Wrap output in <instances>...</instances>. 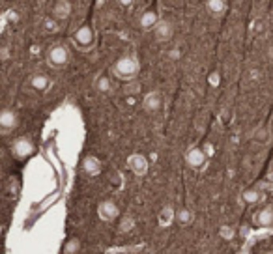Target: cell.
Segmentation results:
<instances>
[{
  "mask_svg": "<svg viewBox=\"0 0 273 254\" xmlns=\"http://www.w3.org/2000/svg\"><path fill=\"white\" fill-rule=\"evenodd\" d=\"M113 71L114 75L122 80H133L140 71V64L135 56H122L116 60Z\"/></svg>",
  "mask_w": 273,
  "mask_h": 254,
  "instance_id": "1",
  "label": "cell"
},
{
  "mask_svg": "<svg viewBox=\"0 0 273 254\" xmlns=\"http://www.w3.org/2000/svg\"><path fill=\"white\" fill-rule=\"evenodd\" d=\"M47 62H49V66L55 67V69H60V67H66L69 62V51L66 45L62 43H55L51 49H49V53H47Z\"/></svg>",
  "mask_w": 273,
  "mask_h": 254,
  "instance_id": "2",
  "label": "cell"
},
{
  "mask_svg": "<svg viewBox=\"0 0 273 254\" xmlns=\"http://www.w3.org/2000/svg\"><path fill=\"white\" fill-rule=\"evenodd\" d=\"M118 215H120V208L116 206V202H113V200H101L98 204V217L101 221L113 222L118 219Z\"/></svg>",
  "mask_w": 273,
  "mask_h": 254,
  "instance_id": "3",
  "label": "cell"
},
{
  "mask_svg": "<svg viewBox=\"0 0 273 254\" xmlns=\"http://www.w3.org/2000/svg\"><path fill=\"white\" fill-rule=\"evenodd\" d=\"M206 161H208V154L204 152V148H191L185 154V163L193 170H202L206 166Z\"/></svg>",
  "mask_w": 273,
  "mask_h": 254,
  "instance_id": "4",
  "label": "cell"
},
{
  "mask_svg": "<svg viewBox=\"0 0 273 254\" xmlns=\"http://www.w3.org/2000/svg\"><path fill=\"white\" fill-rule=\"evenodd\" d=\"M127 166L136 176H144L148 172V159L142 154H133L127 157Z\"/></svg>",
  "mask_w": 273,
  "mask_h": 254,
  "instance_id": "5",
  "label": "cell"
},
{
  "mask_svg": "<svg viewBox=\"0 0 273 254\" xmlns=\"http://www.w3.org/2000/svg\"><path fill=\"white\" fill-rule=\"evenodd\" d=\"M73 39H75V43L79 45L80 49H88L94 43V30H92L88 24H84V26H80L79 30L75 32Z\"/></svg>",
  "mask_w": 273,
  "mask_h": 254,
  "instance_id": "6",
  "label": "cell"
},
{
  "mask_svg": "<svg viewBox=\"0 0 273 254\" xmlns=\"http://www.w3.org/2000/svg\"><path fill=\"white\" fill-rule=\"evenodd\" d=\"M12 152L15 157H28V155L34 152V144H32L30 138L21 137V138H17V140L12 144Z\"/></svg>",
  "mask_w": 273,
  "mask_h": 254,
  "instance_id": "7",
  "label": "cell"
},
{
  "mask_svg": "<svg viewBox=\"0 0 273 254\" xmlns=\"http://www.w3.org/2000/svg\"><path fill=\"white\" fill-rule=\"evenodd\" d=\"M19 123V118H17V112L12 111V109H4L0 112V127H2V133H10L12 129L17 127Z\"/></svg>",
  "mask_w": 273,
  "mask_h": 254,
  "instance_id": "8",
  "label": "cell"
},
{
  "mask_svg": "<svg viewBox=\"0 0 273 254\" xmlns=\"http://www.w3.org/2000/svg\"><path fill=\"white\" fill-rule=\"evenodd\" d=\"M161 94L157 90H152L148 92L146 96H144V99H142V107H144V111L148 112V114H154V112H157L161 109Z\"/></svg>",
  "mask_w": 273,
  "mask_h": 254,
  "instance_id": "9",
  "label": "cell"
},
{
  "mask_svg": "<svg viewBox=\"0 0 273 254\" xmlns=\"http://www.w3.org/2000/svg\"><path fill=\"white\" fill-rule=\"evenodd\" d=\"M154 34H156V39L157 41L165 43V41H169L172 36H174V26L169 21H159L156 24V28H154Z\"/></svg>",
  "mask_w": 273,
  "mask_h": 254,
  "instance_id": "10",
  "label": "cell"
},
{
  "mask_svg": "<svg viewBox=\"0 0 273 254\" xmlns=\"http://www.w3.org/2000/svg\"><path fill=\"white\" fill-rule=\"evenodd\" d=\"M30 86L36 90V92H47L51 88V78L45 73H34L30 77Z\"/></svg>",
  "mask_w": 273,
  "mask_h": 254,
  "instance_id": "11",
  "label": "cell"
},
{
  "mask_svg": "<svg viewBox=\"0 0 273 254\" xmlns=\"http://www.w3.org/2000/svg\"><path fill=\"white\" fill-rule=\"evenodd\" d=\"M206 11L214 17H221L227 13V0H206Z\"/></svg>",
  "mask_w": 273,
  "mask_h": 254,
  "instance_id": "12",
  "label": "cell"
},
{
  "mask_svg": "<svg viewBox=\"0 0 273 254\" xmlns=\"http://www.w3.org/2000/svg\"><path fill=\"white\" fill-rule=\"evenodd\" d=\"M262 198H264V195H262V191L258 187L245 189V191L241 193V200H243L245 204H249V206H254V204L262 202Z\"/></svg>",
  "mask_w": 273,
  "mask_h": 254,
  "instance_id": "13",
  "label": "cell"
},
{
  "mask_svg": "<svg viewBox=\"0 0 273 254\" xmlns=\"http://www.w3.org/2000/svg\"><path fill=\"white\" fill-rule=\"evenodd\" d=\"M172 222H176V210L172 206H165L159 211V224L167 228V226H171Z\"/></svg>",
  "mask_w": 273,
  "mask_h": 254,
  "instance_id": "14",
  "label": "cell"
},
{
  "mask_svg": "<svg viewBox=\"0 0 273 254\" xmlns=\"http://www.w3.org/2000/svg\"><path fill=\"white\" fill-rule=\"evenodd\" d=\"M193 221H195V215L189 208H180V210H176V222H178L180 226H189Z\"/></svg>",
  "mask_w": 273,
  "mask_h": 254,
  "instance_id": "15",
  "label": "cell"
},
{
  "mask_svg": "<svg viewBox=\"0 0 273 254\" xmlns=\"http://www.w3.org/2000/svg\"><path fill=\"white\" fill-rule=\"evenodd\" d=\"M256 224L258 226H272L273 224V208H264L256 213Z\"/></svg>",
  "mask_w": 273,
  "mask_h": 254,
  "instance_id": "16",
  "label": "cell"
},
{
  "mask_svg": "<svg viewBox=\"0 0 273 254\" xmlns=\"http://www.w3.org/2000/svg\"><path fill=\"white\" fill-rule=\"evenodd\" d=\"M53 11H55V17L57 19H68L69 13H71V4H69L68 0H58Z\"/></svg>",
  "mask_w": 273,
  "mask_h": 254,
  "instance_id": "17",
  "label": "cell"
},
{
  "mask_svg": "<svg viewBox=\"0 0 273 254\" xmlns=\"http://www.w3.org/2000/svg\"><path fill=\"white\" fill-rule=\"evenodd\" d=\"M159 22V17H157V13L156 11H144L142 13V17H140V26L142 28H146V30H150V28H156V24Z\"/></svg>",
  "mask_w": 273,
  "mask_h": 254,
  "instance_id": "18",
  "label": "cell"
},
{
  "mask_svg": "<svg viewBox=\"0 0 273 254\" xmlns=\"http://www.w3.org/2000/svg\"><path fill=\"white\" fill-rule=\"evenodd\" d=\"M84 170H86L90 176H96V174H99V170H101V163H99L96 157H86V159H84Z\"/></svg>",
  "mask_w": 273,
  "mask_h": 254,
  "instance_id": "19",
  "label": "cell"
},
{
  "mask_svg": "<svg viewBox=\"0 0 273 254\" xmlns=\"http://www.w3.org/2000/svg\"><path fill=\"white\" fill-rule=\"evenodd\" d=\"M133 228H135V219H133L131 215H124V217L120 219V224H118V232L127 234V232H131Z\"/></svg>",
  "mask_w": 273,
  "mask_h": 254,
  "instance_id": "20",
  "label": "cell"
},
{
  "mask_svg": "<svg viewBox=\"0 0 273 254\" xmlns=\"http://www.w3.org/2000/svg\"><path fill=\"white\" fill-rule=\"evenodd\" d=\"M80 253V239L79 237H69L64 243V254H79Z\"/></svg>",
  "mask_w": 273,
  "mask_h": 254,
  "instance_id": "21",
  "label": "cell"
},
{
  "mask_svg": "<svg viewBox=\"0 0 273 254\" xmlns=\"http://www.w3.org/2000/svg\"><path fill=\"white\" fill-rule=\"evenodd\" d=\"M41 26H43V30H45L47 34L58 32V21H57V17H45V19H43V22H41Z\"/></svg>",
  "mask_w": 273,
  "mask_h": 254,
  "instance_id": "22",
  "label": "cell"
},
{
  "mask_svg": "<svg viewBox=\"0 0 273 254\" xmlns=\"http://www.w3.org/2000/svg\"><path fill=\"white\" fill-rule=\"evenodd\" d=\"M96 88H98V92H111V78L105 77V75H101V77L96 80Z\"/></svg>",
  "mask_w": 273,
  "mask_h": 254,
  "instance_id": "23",
  "label": "cell"
},
{
  "mask_svg": "<svg viewBox=\"0 0 273 254\" xmlns=\"http://www.w3.org/2000/svg\"><path fill=\"white\" fill-rule=\"evenodd\" d=\"M219 234H221V237H223V239L230 241V239L234 237V228H230V226H221Z\"/></svg>",
  "mask_w": 273,
  "mask_h": 254,
  "instance_id": "24",
  "label": "cell"
},
{
  "mask_svg": "<svg viewBox=\"0 0 273 254\" xmlns=\"http://www.w3.org/2000/svg\"><path fill=\"white\" fill-rule=\"evenodd\" d=\"M254 140L256 142H268V131L266 129H258L254 133Z\"/></svg>",
  "mask_w": 273,
  "mask_h": 254,
  "instance_id": "25",
  "label": "cell"
},
{
  "mask_svg": "<svg viewBox=\"0 0 273 254\" xmlns=\"http://www.w3.org/2000/svg\"><path fill=\"white\" fill-rule=\"evenodd\" d=\"M8 19L12 22H17L19 21V13L17 11H8Z\"/></svg>",
  "mask_w": 273,
  "mask_h": 254,
  "instance_id": "26",
  "label": "cell"
},
{
  "mask_svg": "<svg viewBox=\"0 0 273 254\" xmlns=\"http://www.w3.org/2000/svg\"><path fill=\"white\" fill-rule=\"evenodd\" d=\"M210 82H212L214 86H217V84H219V75H217V73H212V77H210Z\"/></svg>",
  "mask_w": 273,
  "mask_h": 254,
  "instance_id": "27",
  "label": "cell"
},
{
  "mask_svg": "<svg viewBox=\"0 0 273 254\" xmlns=\"http://www.w3.org/2000/svg\"><path fill=\"white\" fill-rule=\"evenodd\" d=\"M2 60H8V47H2Z\"/></svg>",
  "mask_w": 273,
  "mask_h": 254,
  "instance_id": "28",
  "label": "cell"
},
{
  "mask_svg": "<svg viewBox=\"0 0 273 254\" xmlns=\"http://www.w3.org/2000/svg\"><path fill=\"white\" fill-rule=\"evenodd\" d=\"M204 152H206V154H208V155H212V154H214V148H212V146H210V144H206Z\"/></svg>",
  "mask_w": 273,
  "mask_h": 254,
  "instance_id": "29",
  "label": "cell"
},
{
  "mask_svg": "<svg viewBox=\"0 0 273 254\" xmlns=\"http://www.w3.org/2000/svg\"><path fill=\"white\" fill-rule=\"evenodd\" d=\"M118 2H120L122 6H125V8H127V6H131V2H133V0H118Z\"/></svg>",
  "mask_w": 273,
  "mask_h": 254,
  "instance_id": "30",
  "label": "cell"
}]
</instances>
